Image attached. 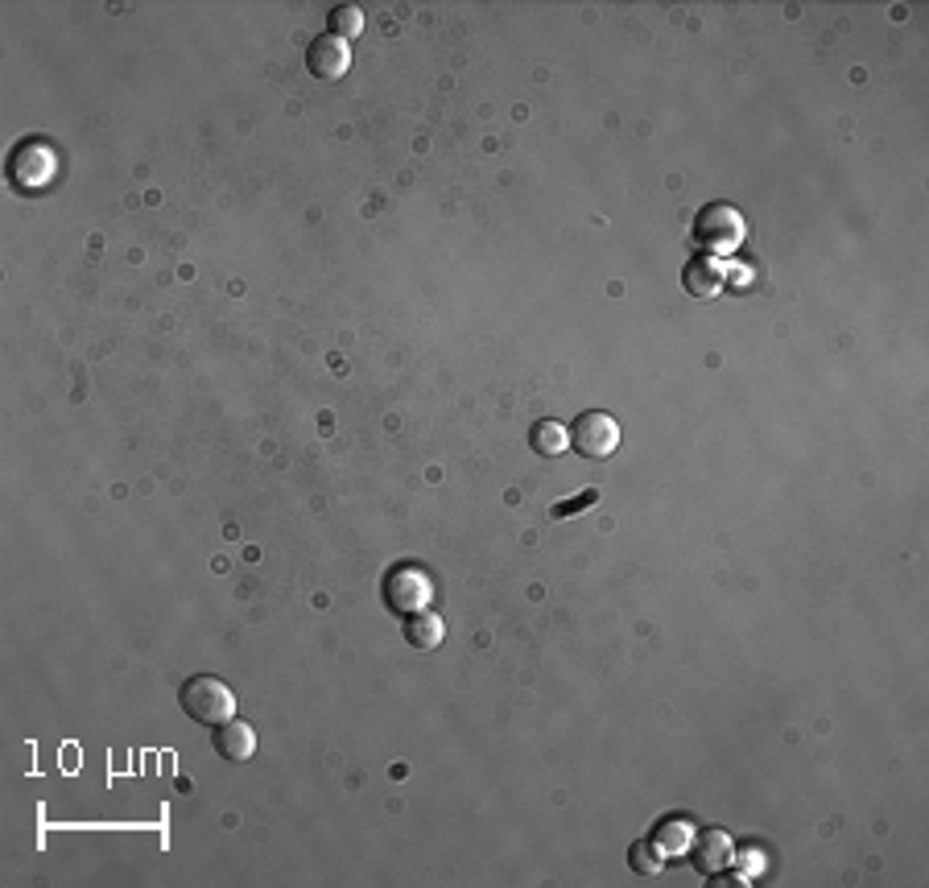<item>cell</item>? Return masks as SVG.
<instances>
[{"label": "cell", "mask_w": 929, "mask_h": 888, "mask_svg": "<svg viewBox=\"0 0 929 888\" xmlns=\"http://www.w3.org/2000/svg\"><path fill=\"white\" fill-rule=\"evenodd\" d=\"M380 599L392 616H418L434 603V579L418 562H397L380 582Z\"/></svg>", "instance_id": "cell-3"}, {"label": "cell", "mask_w": 929, "mask_h": 888, "mask_svg": "<svg viewBox=\"0 0 929 888\" xmlns=\"http://www.w3.org/2000/svg\"><path fill=\"white\" fill-rule=\"evenodd\" d=\"M682 286L690 298H715L727 286V265L715 261V257H695L682 269Z\"/></svg>", "instance_id": "cell-9"}, {"label": "cell", "mask_w": 929, "mask_h": 888, "mask_svg": "<svg viewBox=\"0 0 929 888\" xmlns=\"http://www.w3.org/2000/svg\"><path fill=\"white\" fill-rule=\"evenodd\" d=\"M178 707L194 719V724H207V728H219L223 719L236 715V690L216 674H194L182 682L178 690Z\"/></svg>", "instance_id": "cell-2"}, {"label": "cell", "mask_w": 929, "mask_h": 888, "mask_svg": "<svg viewBox=\"0 0 929 888\" xmlns=\"http://www.w3.org/2000/svg\"><path fill=\"white\" fill-rule=\"evenodd\" d=\"M596 505H599V488H587V492L570 496V500H558L550 509V517L553 521H567V517H579V512L596 509Z\"/></svg>", "instance_id": "cell-15"}, {"label": "cell", "mask_w": 929, "mask_h": 888, "mask_svg": "<svg viewBox=\"0 0 929 888\" xmlns=\"http://www.w3.org/2000/svg\"><path fill=\"white\" fill-rule=\"evenodd\" d=\"M748 240V223L731 203H707L695 219V245L702 248V257H736L740 245Z\"/></svg>", "instance_id": "cell-1"}, {"label": "cell", "mask_w": 929, "mask_h": 888, "mask_svg": "<svg viewBox=\"0 0 929 888\" xmlns=\"http://www.w3.org/2000/svg\"><path fill=\"white\" fill-rule=\"evenodd\" d=\"M628 864H632V872H640V876H657L666 868V856L653 847V839H640V844H632V851H628Z\"/></svg>", "instance_id": "cell-13"}, {"label": "cell", "mask_w": 929, "mask_h": 888, "mask_svg": "<svg viewBox=\"0 0 929 888\" xmlns=\"http://www.w3.org/2000/svg\"><path fill=\"white\" fill-rule=\"evenodd\" d=\"M731 859H736V844H731V835L727 830H698L695 839H690V864H695L702 876H719L731 868Z\"/></svg>", "instance_id": "cell-7"}, {"label": "cell", "mask_w": 929, "mask_h": 888, "mask_svg": "<svg viewBox=\"0 0 929 888\" xmlns=\"http://www.w3.org/2000/svg\"><path fill=\"white\" fill-rule=\"evenodd\" d=\"M306 71L314 74L319 83H339L351 71V50L343 38L334 33H319L314 42L306 46Z\"/></svg>", "instance_id": "cell-6"}, {"label": "cell", "mask_w": 929, "mask_h": 888, "mask_svg": "<svg viewBox=\"0 0 929 888\" xmlns=\"http://www.w3.org/2000/svg\"><path fill=\"white\" fill-rule=\"evenodd\" d=\"M442 637H447V625H442V616L438 612H418V616H406V641L413 645V649H434V645H442Z\"/></svg>", "instance_id": "cell-12"}, {"label": "cell", "mask_w": 929, "mask_h": 888, "mask_svg": "<svg viewBox=\"0 0 929 888\" xmlns=\"http://www.w3.org/2000/svg\"><path fill=\"white\" fill-rule=\"evenodd\" d=\"M59 174V153L46 146V141H21V146L9 153V182H13L21 194H38L54 182Z\"/></svg>", "instance_id": "cell-4"}, {"label": "cell", "mask_w": 929, "mask_h": 888, "mask_svg": "<svg viewBox=\"0 0 929 888\" xmlns=\"http://www.w3.org/2000/svg\"><path fill=\"white\" fill-rule=\"evenodd\" d=\"M620 447V422L608 409H587L570 422V451L582 459H608Z\"/></svg>", "instance_id": "cell-5"}, {"label": "cell", "mask_w": 929, "mask_h": 888, "mask_svg": "<svg viewBox=\"0 0 929 888\" xmlns=\"http://www.w3.org/2000/svg\"><path fill=\"white\" fill-rule=\"evenodd\" d=\"M690 839H695V827H690L686 818H661V822H657V830H653V847L666 859L690 851Z\"/></svg>", "instance_id": "cell-11"}, {"label": "cell", "mask_w": 929, "mask_h": 888, "mask_svg": "<svg viewBox=\"0 0 929 888\" xmlns=\"http://www.w3.org/2000/svg\"><path fill=\"white\" fill-rule=\"evenodd\" d=\"M363 30V13L356 9V4H339V9H331V30L327 33H334V38H356V33Z\"/></svg>", "instance_id": "cell-14"}, {"label": "cell", "mask_w": 929, "mask_h": 888, "mask_svg": "<svg viewBox=\"0 0 929 888\" xmlns=\"http://www.w3.org/2000/svg\"><path fill=\"white\" fill-rule=\"evenodd\" d=\"M216 752L223 760H236V765L252 760V752H257V731H252V724H244L240 715L223 719L216 728Z\"/></svg>", "instance_id": "cell-8"}, {"label": "cell", "mask_w": 929, "mask_h": 888, "mask_svg": "<svg viewBox=\"0 0 929 888\" xmlns=\"http://www.w3.org/2000/svg\"><path fill=\"white\" fill-rule=\"evenodd\" d=\"M529 447H533L541 459H558V455L570 451V430L562 422H553V418H541V422H533V430H529Z\"/></svg>", "instance_id": "cell-10"}]
</instances>
